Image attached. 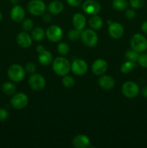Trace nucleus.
Listing matches in <instances>:
<instances>
[{
  "mask_svg": "<svg viewBox=\"0 0 147 148\" xmlns=\"http://www.w3.org/2000/svg\"><path fill=\"white\" fill-rule=\"evenodd\" d=\"M98 83H99V85L102 89L109 90L112 89L114 88L115 82L113 78L111 76H109V75H102V77L99 78Z\"/></svg>",
  "mask_w": 147,
  "mask_h": 148,
  "instance_id": "f3484780",
  "label": "nucleus"
},
{
  "mask_svg": "<svg viewBox=\"0 0 147 148\" xmlns=\"http://www.w3.org/2000/svg\"><path fill=\"white\" fill-rule=\"evenodd\" d=\"M33 22L31 19H26L22 23V28L25 31H30L33 27Z\"/></svg>",
  "mask_w": 147,
  "mask_h": 148,
  "instance_id": "2f4dec72",
  "label": "nucleus"
},
{
  "mask_svg": "<svg viewBox=\"0 0 147 148\" xmlns=\"http://www.w3.org/2000/svg\"><path fill=\"white\" fill-rule=\"evenodd\" d=\"M139 66L143 68H147V53H140L136 61Z\"/></svg>",
  "mask_w": 147,
  "mask_h": 148,
  "instance_id": "c85d7f7f",
  "label": "nucleus"
},
{
  "mask_svg": "<svg viewBox=\"0 0 147 148\" xmlns=\"http://www.w3.org/2000/svg\"><path fill=\"white\" fill-rule=\"evenodd\" d=\"M52 17L51 15H50V13H43V20H44V22H46V23H48L51 20Z\"/></svg>",
  "mask_w": 147,
  "mask_h": 148,
  "instance_id": "e433bc0d",
  "label": "nucleus"
},
{
  "mask_svg": "<svg viewBox=\"0 0 147 148\" xmlns=\"http://www.w3.org/2000/svg\"><path fill=\"white\" fill-rule=\"evenodd\" d=\"M62 84L64 87L68 88H72L74 85L75 81L72 77L69 76V75H64L62 79Z\"/></svg>",
  "mask_w": 147,
  "mask_h": 148,
  "instance_id": "cd10ccee",
  "label": "nucleus"
},
{
  "mask_svg": "<svg viewBox=\"0 0 147 148\" xmlns=\"http://www.w3.org/2000/svg\"><path fill=\"white\" fill-rule=\"evenodd\" d=\"M72 23H73V25L75 27V28H77L79 30H82L84 28L85 25H86V17H85V16L84 14H81V13H76L73 16Z\"/></svg>",
  "mask_w": 147,
  "mask_h": 148,
  "instance_id": "a211bd4d",
  "label": "nucleus"
},
{
  "mask_svg": "<svg viewBox=\"0 0 147 148\" xmlns=\"http://www.w3.org/2000/svg\"><path fill=\"white\" fill-rule=\"evenodd\" d=\"M108 33L111 38L114 39H119L123 36L124 28L119 23L112 22L108 27Z\"/></svg>",
  "mask_w": 147,
  "mask_h": 148,
  "instance_id": "f8f14e48",
  "label": "nucleus"
},
{
  "mask_svg": "<svg viewBox=\"0 0 147 148\" xmlns=\"http://www.w3.org/2000/svg\"><path fill=\"white\" fill-rule=\"evenodd\" d=\"M28 97L24 92H18L12 97L11 105L14 109L20 110L25 108L28 104Z\"/></svg>",
  "mask_w": 147,
  "mask_h": 148,
  "instance_id": "423d86ee",
  "label": "nucleus"
},
{
  "mask_svg": "<svg viewBox=\"0 0 147 148\" xmlns=\"http://www.w3.org/2000/svg\"><path fill=\"white\" fill-rule=\"evenodd\" d=\"M136 67V64L134 62H131V61H127V62H124L120 66V71L123 74H129L130 72H132L133 69Z\"/></svg>",
  "mask_w": 147,
  "mask_h": 148,
  "instance_id": "393cba45",
  "label": "nucleus"
},
{
  "mask_svg": "<svg viewBox=\"0 0 147 148\" xmlns=\"http://www.w3.org/2000/svg\"><path fill=\"white\" fill-rule=\"evenodd\" d=\"M38 61L43 66H48L53 62V55L50 51L45 49L41 53H38Z\"/></svg>",
  "mask_w": 147,
  "mask_h": 148,
  "instance_id": "6ab92c4d",
  "label": "nucleus"
},
{
  "mask_svg": "<svg viewBox=\"0 0 147 148\" xmlns=\"http://www.w3.org/2000/svg\"><path fill=\"white\" fill-rule=\"evenodd\" d=\"M17 43L20 47L22 48H28L31 46L33 38L31 36L26 32H21L18 33L16 38Z\"/></svg>",
  "mask_w": 147,
  "mask_h": 148,
  "instance_id": "dca6fc26",
  "label": "nucleus"
},
{
  "mask_svg": "<svg viewBox=\"0 0 147 148\" xmlns=\"http://www.w3.org/2000/svg\"><path fill=\"white\" fill-rule=\"evenodd\" d=\"M10 2L12 3V4L16 5V4H17V3L19 2V1H20V0H10Z\"/></svg>",
  "mask_w": 147,
  "mask_h": 148,
  "instance_id": "a19ab883",
  "label": "nucleus"
},
{
  "mask_svg": "<svg viewBox=\"0 0 147 148\" xmlns=\"http://www.w3.org/2000/svg\"><path fill=\"white\" fill-rule=\"evenodd\" d=\"M140 89L138 85L132 81H128L122 86V92L126 98H134L139 94Z\"/></svg>",
  "mask_w": 147,
  "mask_h": 148,
  "instance_id": "39448f33",
  "label": "nucleus"
},
{
  "mask_svg": "<svg viewBox=\"0 0 147 148\" xmlns=\"http://www.w3.org/2000/svg\"><path fill=\"white\" fill-rule=\"evenodd\" d=\"M71 69L74 75L81 76L87 72L88 65L83 59H75L71 65Z\"/></svg>",
  "mask_w": 147,
  "mask_h": 148,
  "instance_id": "9d476101",
  "label": "nucleus"
},
{
  "mask_svg": "<svg viewBox=\"0 0 147 148\" xmlns=\"http://www.w3.org/2000/svg\"><path fill=\"white\" fill-rule=\"evenodd\" d=\"M82 0H66L68 4L71 7H78L81 4Z\"/></svg>",
  "mask_w": 147,
  "mask_h": 148,
  "instance_id": "c9c22d12",
  "label": "nucleus"
},
{
  "mask_svg": "<svg viewBox=\"0 0 147 148\" xmlns=\"http://www.w3.org/2000/svg\"><path fill=\"white\" fill-rule=\"evenodd\" d=\"M141 30H142L144 33L147 34V20L144 22V23H142V25H141Z\"/></svg>",
  "mask_w": 147,
  "mask_h": 148,
  "instance_id": "4c0bfd02",
  "label": "nucleus"
},
{
  "mask_svg": "<svg viewBox=\"0 0 147 148\" xmlns=\"http://www.w3.org/2000/svg\"><path fill=\"white\" fill-rule=\"evenodd\" d=\"M139 53L138 52L135 51L134 50H131V49H128L126 51V52L125 53V57L126 58L127 60L131 61V62H136L137 59H138V56Z\"/></svg>",
  "mask_w": 147,
  "mask_h": 148,
  "instance_id": "a878e982",
  "label": "nucleus"
},
{
  "mask_svg": "<svg viewBox=\"0 0 147 148\" xmlns=\"http://www.w3.org/2000/svg\"><path fill=\"white\" fill-rule=\"evenodd\" d=\"M44 50H45V47L43 46H42V45H38V46H37V48H36V51H37V52L38 53H41V52L43 51Z\"/></svg>",
  "mask_w": 147,
  "mask_h": 148,
  "instance_id": "ea45409f",
  "label": "nucleus"
},
{
  "mask_svg": "<svg viewBox=\"0 0 147 148\" xmlns=\"http://www.w3.org/2000/svg\"><path fill=\"white\" fill-rule=\"evenodd\" d=\"M46 9V4L42 0H32L27 4V10L35 16L41 15Z\"/></svg>",
  "mask_w": 147,
  "mask_h": 148,
  "instance_id": "6e6552de",
  "label": "nucleus"
},
{
  "mask_svg": "<svg viewBox=\"0 0 147 148\" xmlns=\"http://www.w3.org/2000/svg\"><path fill=\"white\" fill-rule=\"evenodd\" d=\"M130 43L131 49L138 53H143L147 50V39L142 34H134L131 38Z\"/></svg>",
  "mask_w": 147,
  "mask_h": 148,
  "instance_id": "f03ea898",
  "label": "nucleus"
},
{
  "mask_svg": "<svg viewBox=\"0 0 147 148\" xmlns=\"http://www.w3.org/2000/svg\"><path fill=\"white\" fill-rule=\"evenodd\" d=\"M57 51L59 54L66 55L69 52V46L66 43L62 42L57 46Z\"/></svg>",
  "mask_w": 147,
  "mask_h": 148,
  "instance_id": "c756f323",
  "label": "nucleus"
},
{
  "mask_svg": "<svg viewBox=\"0 0 147 148\" xmlns=\"http://www.w3.org/2000/svg\"><path fill=\"white\" fill-rule=\"evenodd\" d=\"M112 23V20H108V21L107 22V23H108V24L109 25H110L111 23Z\"/></svg>",
  "mask_w": 147,
  "mask_h": 148,
  "instance_id": "79ce46f5",
  "label": "nucleus"
},
{
  "mask_svg": "<svg viewBox=\"0 0 147 148\" xmlns=\"http://www.w3.org/2000/svg\"><path fill=\"white\" fill-rule=\"evenodd\" d=\"M1 19H2V14H1V12H0V22L1 21Z\"/></svg>",
  "mask_w": 147,
  "mask_h": 148,
  "instance_id": "37998d69",
  "label": "nucleus"
},
{
  "mask_svg": "<svg viewBox=\"0 0 147 148\" xmlns=\"http://www.w3.org/2000/svg\"><path fill=\"white\" fill-rule=\"evenodd\" d=\"M46 35L48 39L51 42H58L62 38L63 31L62 29L56 25H52L48 27L46 30Z\"/></svg>",
  "mask_w": 147,
  "mask_h": 148,
  "instance_id": "1a4fd4ad",
  "label": "nucleus"
},
{
  "mask_svg": "<svg viewBox=\"0 0 147 148\" xmlns=\"http://www.w3.org/2000/svg\"><path fill=\"white\" fill-rule=\"evenodd\" d=\"M108 65L105 60L98 59L94 62L92 66V71L95 75H102L108 70Z\"/></svg>",
  "mask_w": 147,
  "mask_h": 148,
  "instance_id": "ddd939ff",
  "label": "nucleus"
},
{
  "mask_svg": "<svg viewBox=\"0 0 147 148\" xmlns=\"http://www.w3.org/2000/svg\"><path fill=\"white\" fill-rule=\"evenodd\" d=\"M9 113L4 108H0V121H4L8 118Z\"/></svg>",
  "mask_w": 147,
  "mask_h": 148,
  "instance_id": "f704fd0d",
  "label": "nucleus"
},
{
  "mask_svg": "<svg viewBox=\"0 0 147 148\" xmlns=\"http://www.w3.org/2000/svg\"><path fill=\"white\" fill-rule=\"evenodd\" d=\"M63 4L61 1H53L48 4V10L49 12L52 14H59L63 11Z\"/></svg>",
  "mask_w": 147,
  "mask_h": 148,
  "instance_id": "aec40b11",
  "label": "nucleus"
},
{
  "mask_svg": "<svg viewBox=\"0 0 147 148\" xmlns=\"http://www.w3.org/2000/svg\"><path fill=\"white\" fill-rule=\"evenodd\" d=\"M28 83L32 90L39 91L43 90L46 86V79L40 74H33L28 79Z\"/></svg>",
  "mask_w": 147,
  "mask_h": 148,
  "instance_id": "0eeeda50",
  "label": "nucleus"
},
{
  "mask_svg": "<svg viewBox=\"0 0 147 148\" xmlns=\"http://www.w3.org/2000/svg\"><path fill=\"white\" fill-rule=\"evenodd\" d=\"M53 70L59 76L66 75L71 70V64L67 59L62 56L56 58L52 64Z\"/></svg>",
  "mask_w": 147,
  "mask_h": 148,
  "instance_id": "f257e3e1",
  "label": "nucleus"
},
{
  "mask_svg": "<svg viewBox=\"0 0 147 148\" xmlns=\"http://www.w3.org/2000/svg\"><path fill=\"white\" fill-rule=\"evenodd\" d=\"M82 31V30H79V29L77 28L71 30L69 32V34H68L69 38L71 40H73V41L77 40L79 38H81Z\"/></svg>",
  "mask_w": 147,
  "mask_h": 148,
  "instance_id": "bb28decb",
  "label": "nucleus"
},
{
  "mask_svg": "<svg viewBox=\"0 0 147 148\" xmlns=\"http://www.w3.org/2000/svg\"><path fill=\"white\" fill-rule=\"evenodd\" d=\"M125 17H127L129 20H133L135 17V15H136V13H135V10H133V8L131 9H127L126 11H125Z\"/></svg>",
  "mask_w": 147,
  "mask_h": 148,
  "instance_id": "72a5a7b5",
  "label": "nucleus"
},
{
  "mask_svg": "<svg viewBox=\"0 0 147 148\" xmlns=\"http://www.w3.org/2000/svg\"><path fill=\"white\" fill-rule=\"evenodd\" d=\"M112 5L117 11H123L128 8V2L127 0H113Z\"/></svg>",
  "mask_w": 147,
  "mask_h": 148,
  "instance_id": "b1692460",
  "label": "nucleus"
},
{
  "mask_svg": "<svg viewBox=\"0 0 147 148\" xmlns=\"http://www.w3.org/2000/svg\"><path fill=\"white\" fill-rule=\"evenodd\" d=\"M25 16V12L24 8L20 5H14L10 11V17L13 21L19 23L23 20Z\"/></svg>",
  "mask_w": 147,
  "mask_h": 148,
  "instance_id": "2eb2a0df",
  "label": "nucleus"
},
{
  "mask_svg": "<svg viewBox=\"0 0 147 148\" xmlns=\"http://www.w3.org/2000/svg\"><path fill=\"white\" fill-rule=\"evenodd\" d=\"M89 25L91 27V28L93 30H99L102 27L103 25V21L102 19L97 14H94L93 16L89 18Z\"/></svg>",
  "mask_w": 147,
  "mask_h": 148,
  "instance_id": "412c9836",
  "label": "nucleus"
},
{
  "mask_svg": "<svg viewBox=\"0 0 147 148\" xmlns=\"http://www.w3.org/2000/svg\"><path fill=\"white\" fill-rule=\"evenodd\" d=\"M72 145L76 148H86L90 147V140L84 134H79L72 140Z\"/></svg>",
  "mask_w": 147,
  "mask_h": 148,
  "instance_id": "4468645a",
  "label": "nucleus"
},
{
  "mask_svg": "<svg viewBox=\"0 0 147 148\" xmlns=\"http://www.w3.org/2000/svg\"><path fill=\"white\" fill-rule=\"evenodd\" d=\"M7 75L13 82H21L24 79L25 76V70L21 65L14 64L9 67L7 70Z\"/></svg>",
  "mask_w": 147,
  "mask_h": 148,
  "instance_id": "7ed1b4c3",
  "label": "nucleus"
},
{
  "mask_svg": "<svg viewBox=\"0 0 147 148\" xmlns=\"http://www.w3.org/2000/svg\"><path fill=\"white\" fill-rule=\"evenodd\" d=\"M141 92H142V95L144 98H147V85L144 86V88L141 90Z\"/></svg>",
  "mask_w": 147,
  "mask_h": 148,
  "instance_id": "58836bf2",
  "label": "nucleus"
},
{
  "mask_svg": "<svg viewBox=\"0 0 147 148\" xmlns=\"http://www.w3.org/2000/svg\"><path fill=\"white\" fill-rule=\"evenodd\" d=\"M24 70L25 72H27L28 74L30 75H33L35 72H36V66L35 64H33V62H28L25 64L24 66Z\"/></svg>",
  "mask_w": 147,
  "mask_h": 148,
  "instance_id": "473e14b6",
  "label": "nucleus"
},
{
  "mask_svg": "<svg viewBox=\"0 0 147 148\" xmlns=\"http://www.w3.org/2000/svg\"><path fill=\"white\" fill-rule=\"evenodd\" d=\"M81 39L85 46L94 47L98 42V36L93 29H86L82 31Z\"/></svg>",
  "mask_w": 147,
  "mask_h": 148,
  "instance_id": "20e7f679",
  "label": "nucleus"
},
{
  "mask_svg": "<svg viewBox=\"0 0 147 148\" xmlns=\"http://www.w3.org/2000/svg\"><path fill=\"white\" fill-rule=\"evenodd\" d=\"M1 89H2V91L6 95H12L15 92L16 86L12 82H6L3 83L2 86H1Z\"/></svg>",
  "mask_w": 147,
  "mask_h": 148,
  "instance_id": "5701e85b",
  "label": "nucleus"
},
{
  "mask_svg": "<svg viewBox=\"0 0 147 148\" xmlns=\"http://www.w3.org/2000/svg\"><path fill=\"white\" fill-rule=\"evenodd\" d=\"M84 12L89 14H97L100 12L101 6L95 0H86L82 5Z\"/></svg>",
  "mask_w": 147,
  "mask_h": 148,
  "instance_id": "9b49d317",
  "label": "nucleus"
},
{
  "mask_svg": "<svg viewBox=\"0 0 147 148\" xmlns=\"http://www.w3.org/2000/svg\"><path fill=\"white\" fill-rule=\"evenodd\" d=\"M45 36H46V32L42 27H36L32 30L31 37L36 41H41L42 40H43Z\"/></svg>",
  "mask_w": 147,
  "mask_h": 148,
  "instance_id": "4be33fe9",
  "label": "nucleus"
},
{
  "mask_svg": "<svg viewBox=\"0 0 147 148\" xmlns=\"http://www.w3.org/2000/svg\"><path fill=\"white\" fill-rule=\"evenodd\" d=\"M145 0H130L129 4L133 9H140L144 6Z\"/></svg>",
  "mask_w": 147,
  "mask_h": 148,
  "instance_id": "7c9ffc66",
  "label": "nucleus"
}]
</instances>
